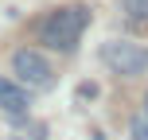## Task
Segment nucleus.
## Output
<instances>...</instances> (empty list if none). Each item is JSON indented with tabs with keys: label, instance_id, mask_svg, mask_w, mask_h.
<instances>
[{
	"label": "nucleus",
	"instance_id": "6e6552de",
	"mask_svg": "<svg viewBox=\"0 0 148 140\" xmlns=\"http://www.w3.org/2000/svg\"><path fill=\"white\" fill-rule=\"evenodd\" d=\"M12 140H23V136H12Z\"/></svg>",
	"mask_w": 148,
	"mask_h": 140
},
{
	"label": "nucleus",
	"instance_id": "f03ea898",
	"mask_svg": "<svg viewBox=\"0 0 148 140\" xmlns=\"http://www.w3.org/2000/svg\"><path fill=\"white\" fill-rule=\"evenodd\" d=\"M101 62L121 78H136L148 70V47L133 43V39H109V43H101Z\"/></svg>",
	"mask_w": 148,
	"mask_h": 140
},
{
	"label": "nucleus",
	"instance_id": "f257e3e1",
	"mask_svg": "<svg viewBox=\"0 0 148 140\" xmlns=\"http://www.w3.org/2000/svg\"><path fill=\"white\" fill-rule=\"evenodd\" d=\"M90 27V8L86 4H66V8H55L43 23H39V43L51 47V51L70 55L78 47L82 31Z\"/></svg>",
	"mask_w": 148,
	"mask_h": 140
},
{
	"label": "nucleus",
	"instance_id": "7ed1b4c3",
	"mask_svg": "<svg viewBox=\"0 0 148 140\" xmlns=\"http://www.w3.org/2000/svg\"><path fill=\"white\" fill-rule=\"evenodd\" d=\"M12 74H16V82H23L27 89H51L55 86L51 62L39 51H31V47H20V51L12 55Z\"/></svg>",
	"mask_w": 148,
	"mask_h": 140
},
{
	"label": "nucleus",
	"instance_id": "20e7f679",
	"mask_svg": "<svg viewBox=\"0 0 148 140\" xmlns=\"http://www.w3.org/2000/svg\"><path fill=\"white\" fill-rule=\"evenodd\" d=\"M0 113H8L16 121L27 113V89L20 82H12V78H0Z\"/></svg>",
	"mask_w": 148,
	"mask_h": 140
},
{
	"label": "nucleus",
	"instance_id": "39448f33",
	"mask_svg": "<svg viewBox=\"0 0 148 140\" xmlns=\"http://www.w3.org/2000/svg\"><path fill=\"white\" fill-rule=\"evenodd\" d=\"M121 12L129 20H148V0H121Z\"/></svg>",
	"mask_w": 148,
	"mask_h": 140
},
{
	"label": "nucleus",
	"instance_id": "0eeeda50",
	"mask_svg": "<svg viewBox=\"0 0 148 140\" xmlns=\"http://www.w3.org/2000/svg\"><path fill=\"white\" fill-rule=\"evenodd\" d=\"M144 117H148V94H144Z\"/></svg>",
	"mask_w": 148,
	"mask_h": 140
},
{
	"label": "nucleus",
	"instance_id": "423d86ee",
	"mask_svg": "<svg viewBox=\"0 0 148 140\" xmlns=\"http://www.w3.org/2000/svg\"><path fill=\"white\" fill-rule=\"evenodd\" d=\"M129 132H133V140H148V117H136Z\"/></svg>",
	"mask_w": 148,
	"mask_h": 140
}]
</instances>
